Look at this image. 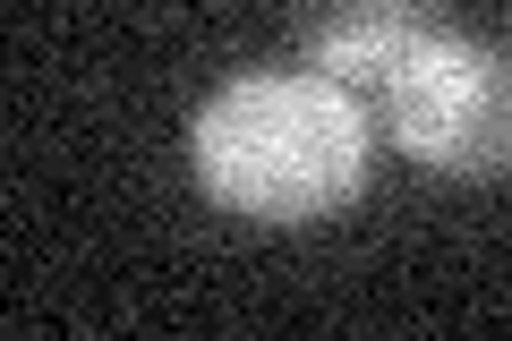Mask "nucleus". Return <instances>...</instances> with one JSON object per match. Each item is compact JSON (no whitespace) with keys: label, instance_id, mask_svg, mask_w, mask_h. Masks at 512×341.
Here are the masks:
<instances>
[{"label":"nucleus","instance_id":"obj_1","mask_svg":"<svg viewBox=\"0 0 512 341\" xmlns=\"http://www.w3.org/2000/svg\"><path fill=\"white\" fill-rule=\"evenodd\" d=\"M376 120L350 86L316 69H248L205 94L188 162L214 205L248 222H325L359 197Z\"/></svg>","mask_w":512,"mask_h":341},{"label":"nucleus","instance_id":"obj_2","mask_svg":"<svg viewBox=\"0 0 512 341\" xmlns=\"http://www.w3.org/2000/svg\"><path fill=\"white\" fill-rule=\"evenodd\" d=\"M376 111H384V137L427 171H461V180L512 171V60L453 35V26H436L384 77Z\"/></svg>","mask_w":512,"mask_h":341},{"label":"nucleus","instance_id":"obj_3","mask_svg":"<svg viewBox=\"0 0 512 341\" xmlns=\"http://www.w3.org/2000/svg\"><path fill=\"white\" fill-rule=\"evenodd\" d=\"M436 26H444L436 0H333L325 18H316V35H308V69L350 86V94H376Z\"/></svg>","mask_w":512,"mask_h":341}]
</instances>
